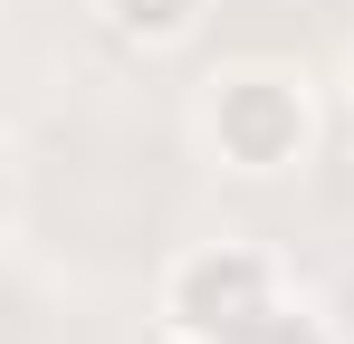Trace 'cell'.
<instances>
[{
  "instance_id": "obj_4",
  "label": "cell",
  "mask_w": 354,
  "mask_h": 344,
  "mask_svg": "<svg viewBox=\"0 0 354 344\" xmlns=\"http://www.w3.org/2000/svg\"><path fill=\"white\" fill-rule=\"evenodd\" d=\"M230 344H335V335H326L306 306H268V316H259V325H239Z\"/></svg>"
},
{
  "instance_id": "obj_1",
  "label": "cell",
  "mask_w": 354,
  "mask_h": 344,
  "mask_svg": "<svg viewBox=\"0 0 354 344\" xmlns=\"http://www.w3.org/2000/svg\"><path fill=\"white\" fill-rule=\"evenodd\" d=\"M268 306H278V258L249 239H211V249L173 258V278H163V325L182 344H230Z\"/></svg>"
},
{
  "instance_id": "obj_2",
  "label": "cell",
  "mask_w": 354,
  "mask_h": 344,
  "mask_svg": "<svg viewBox=\"0 0 354 344\" xmlns=\"http://www.w3.org/2000/svg\"><path fill=\"white\" fill-rule=\"evenodd\" d=\"M306 134H316V115H306V86L288 67H230V77H211V144H221V163L288 172L306 153Z\"/></svg>"
},
{
  "instance_id": "obj_3",
  "label": "cell",
  "mask_w": 354,
  "mask_h": 344,
  "mask_svg": "<svg viewBox=\"0 0 354 344\" xmlns=\"http://www.w3.org/2000/svg\"><path fill=\"white\" fill-rule=\"evenodd\" d=\"M96 10H106L115 39H144V48H163V39H182L201 19V0H96Z\"/></svg>"
}]
</instances>
